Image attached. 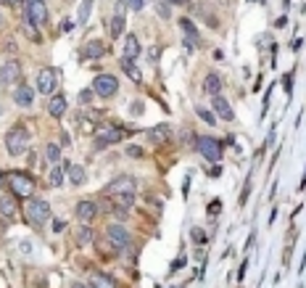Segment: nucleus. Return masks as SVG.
I'll return each instance as SVG.
<instances>
[{"mask_svg": "<svg viewBox=\"0 0 306 288\" xmlns=\"http://www.w3.org/2000/svg\"><path fill=\"white\" fill-rule=\"evenodd\" d=\"M246 267H248V262H243V264H240V270H238V280H240V278L246 275Z\"/></svg>", "mask_w": 306, "mask_h": 288, "instance_id": "obj_40", "label": "nucleus"}, {"mask_svg": "<svg viewBox=\"0 0 306 288\" xmlns=\"http://www.w3.org/2000/svg\"><path fill=\"white\" fill-rule=\"evenodd\" d=\"M180 30H182L185 42H188V45H196L198 42V30H196V24H193L190 18H180Z\"/></svg>", "mask_w": 306, "mask_h": 288, "instance_id": "obj_16", "label": "nucleus"}, {"mask_svg": "<svg viewBox=\"0 0 306 288\" xmlns=\"http://www.w3.org/2000/svg\"><path fill=\"white\" fill-rule=\"evenodd\" d=\"M66 166L69 164H55V166H50V172H48V185H50V188H58V185L63 182V172H66Z\"/></svg>", "mask_w": 306, "mask_h": 288, "instance_id": "obj_18", "label": "nucleus"}, {"mask_svg": "<svg viewBox=\"0 0 306 288\" xmlns=\"http://www.w3.org/2000/svg\"><path fill=\"white\" fill-rule=\"evenodd\" d=\"M3 185H5V174L0 172V188H3Z\"/></svg>", "mask_w": 306, "mask_h": 288, "instance_id": "obj_42", "label": "nucleus"}, {"mask_svg": "<svg viewBox=\"0 0 306 288\" xmlns=\"http://www.w3.org/2000/svg\"><path fill=\"white\" fill-rule=\"evenodd\" d=\"M0 3H5V0H0Z\"/></svg>", "mask_w": 306, "mask_h": 288, "instance_id": "obj_46", "label": "nucleus"}, {"mask_svg": "<svg viewBox=\"0 0 306 288\" xmlns=\"http://www.w3.org/2000/svg\"><path fill=\"white\" fill-rule=\"evenodd\" d=\"M0 26H3V14H0Z\"/></svg>", "mask_w": 306, "mask_h": 288, "instance_id": "obj_45", "label": "nucleus"}, {"mask_svg": "<svg viewBox=\"0 0 306 288\" xmlns=\"http://www.w3.org/2000/svg\"><path fill=\"white\" fill-rule=\"evenodd\" d=\"M108 30H111V37H119V34H122V32H124V16L116 14V16L108 22Z\"/></svg>", "mask_w": 306, "mask_h": 288, "instance_id": "obj_26", "label": "nucleus"}, {"mask_svg": "<svg viewBox=\"0 0 306 288\" xmlns=\"http://www.w3.org/2000/svg\"><path fill=\"white\" fill-rule=\"evenodd\" d=\"M21 30H24L26 34H29V37H32L34 42H40V32H37V26H34V22H29V18H26V16H24V22H21Z\"/></svg>", "mask_w": 306, "mask_h": 288, "instance_id": "obj_31", "label": "nucleus"}, {"mask_svg": "<svg viewBox=\"0 0 306 288\" xmlns=\"http://www.w3.org/2000/svg\"><path fill=\"white\" fill-rule=\"evenodd\" d=\"M18 77H21V64L18 61L11 58L0 66V82H3V85H13V82H18Z\"/></svg>", "mask_w": 306, "mask_h": 288, "instance_id": "obj_11", "label": "nucleus"}, {"mask_svg": "<svg viewBox=\"0 0 306 288\" xmlns=\"http://www.w3.org/2000/svg\"><path fill=\"white\" fill-rule=\"evenodd\" d=\"M92 238H95V233H92V230L87 228V225H82L79 230H77V240L82 246H87V244H92Z\"/></svg>", "mask_w": 306, "mask_h": 288, "instance_id": "obj_28", "label": "nucleus"}, {"mask_svg": "<svg viewBox=\"0 0 306 288\" xmlns=\"http://www.w3.org/2000/svg\"><path fill=\"white\" fill-rule=\"evenodd\" d=\"M127 6L132 8V11H140V8L145 6V0H127Z\"/></svg>", "mask_w": 306, "mask_h": 288, "instance_id": "obj_35", "label": "nucleus"}, {"mask_svg": "<svg viewBox=\"0 0 306 288\" xmlns=\"http://www.w3.org/2000/svg\"><path fill=\"white\" fill-rule=\"evenodd\" d=\"M137 53H140V42H137V37H127V42H124V58H137Z\"/></svg>", "mask_w": 306, "mask_h": 288, "instance_id": "obj_25", "label": "nucleus"}, {"mask_svg": "<svg viewBox=\"0 0 306 288\" xmlns=\"http://www.w3.org/2000/svg\"><path fill=\"white\" fill-rule=\"evenodd\" d=\"M211 106H214V111H217L222 119H227V122H233V119H235V111H233V106H230L227 98L214 96V98H211Z\"/></svg>", "mask_w": 306, "mask_h": 288, "instance_id": "obj_13", "label": "nucleus"}, {"mask_svg": "<svg viewBox=\"0 0 306 288\" xmlns=\"http://www.w3.org/2000/svg\"><path fill=\"white\" fill-rule=\"evenodd\" d=\"M13 100H16V106H21V108H29L34 104V90L29 85H18L16 92H13Z\"/></svg>", "mask_w": 306, "mask_h": 288, "instance_id": "obj_14", "label": "nucleus"}, {"mask_svg": "<svg viewBox=\"0 0 306 288\" xmlns=\"http://www.w3.org/2000/svg\"><path fill=\"white\" fill-rule=\"evenodd\" d=\"M114 201L119 204V206H132V204H135V193H116Z\"/></svg>", "mask_w": 306, "mask_h": 288, "instance_id": "obj_32", "label": "nucleus"}, {"mask_svg": "<svg viewBox=\"0 0 306 288\" xmlns=\"http://www.w3.org/2000/svg\"><path fill=\"white\" fill-rule=\"evenodd\" d=\"M90 286L92 288H116L114 280H111L108 275H103V272H92L90 275Z\"/></svg>", "mask_w": 306, "mask_h": 288, "instance_id": "obj_24", "label": "nucleus"}, {"mask_svg": "<svg viewBox=\"0 0 306 288\" xmlns=\"http://www.w3.org/2000/svg\"><path fill=\"white\" fill-rule=\"evenodd\" d=\"M92 92H95V90H82V92H79V100H82V104L92 100Z\"/></svg>", "mask_w": 306, "mask_h": 288, "instance_id": "obj_36", "label": "nucleus"}, {"mask_svg": "<svg viewBox=\"0 0 306 288\" xmlns=\"http://www.w3.org/2000/svg\"><path fill=\"white\" fill-rule=\"evenodd\" d=\"M71 288H92V286H82V283H74Z\"/></svg>", "mask_w": 306, "mask_h": 288, "instance_id": "obj_43", "label": "nucleus"}, {"mask_svg": "<svg viewBox=\"0 0 306 288\" xmlns=\"http://www.w3.org/2000/svg\"><path fill=\"white\" fill-rule=\"evenodd\" d=\"M24 16L34 24H48V6H45V0H26Z\"/></svg>", "mask_w": 306, "mask_h": 288, "instance_id": "obj_8", "label": "nucleus"}, {"mask_svg": "<svg viewBox=\"0 0 306 288\" xmlns=\"http://www.w3.org/2000/svg\"><path fill=\"white\" fill-rule=\"evenodd\" d=\"M148 56H151V61H159V56H161V50H159V48H151V53H148Z\"/></svg>", "mask_w": 306, "mask_h": 288, "instance_id": "obj_39", "label": "nucleus"}, {"mask_svg": "<svg viewBox=\"0 0 306 288\" xmlns=\"http://www.w3.org/2000/svg\"><path fill=\"white\" fill-rule=\"evenodd\" d=\"M219 209H222V201H211V204H209V214H211V217L219 214Z\"/></svg>", "mask_w": 306, "mask_h": 288, "instance_id": "obj_34", "label": "nucleus"}, {"mask_svg": "<svg viewBox=\"0 0 306 288\" xmlns=\"http://www.w3.org/2000/svg\"><path fill=\"white\" fill-rule=\"evenodd\" d=\"M135 180L129 178V174H119V178H114L108 185H106V193L108 196H116V193H135Z\"/></svg>", "mask_w": 306, "mask_h": 288, "instance_id": "obj_10", "label": "nucleus"}, {"mask_svg": "<svg viewBox=\"0 0 306 288\" xmlns=\"http://www.w3.org/2000/svg\"><path fill=\"white\" fill-rule=\"evenodd\" d=\"M92 90H95L100 98H111V96H116L119 82H116L114 74H98L95 82H92Z\"/></svg>", "mask_w": 306, "mask_h": 288, "instance_id": "obj_6", "label": "nucleus"}, {"mask_svg": "<svg viewBox=\"0 0 306 288\" xmlns=\"http://www.w3.org/2000/svg\"><path fill=\"white\" fill-rule=\"evenodd\" d=\"M196 148H198V154L203 156V159H209V162H219L222 159L219 140H214V138H209V135H198L196 138Z\"/></svg>", "mask_w": 306, "mask_h": 288, "instance_id": "obj_4", "label": "nucleus"}, {"mask_svg": "<svg viewBox=\"0 0 306 288\" xmlns=\"http://www.w3.org/2000/svg\"><path fill=\"white\" fill-rule=\"evenodd\" d=\"M122 138H124V132H122L116 124H100V127L95 130V146H98V148H106V146H111V143H119Z\"/></svg>", "mask_w": 306, "mask_h": 288, "instance_id": "obj_5", "label": "nucleus"}, {"mask_svg": "<svg viewBox=\"0 0 306 288\" xmlns=\"http://www.w3.org/2000/svg\"><path fill=\"white\" fill-rule=\"evenodd\" d=\"M103 53H106V48H103V42H100V40H87V45H85V56H87L90 61L100 58Z\"/></svg>", "mask_w": 306, "mask_h": 288, "instance_id": "obj_22", "label": "nucleus"}, {"mask_svg": "<svg viewBox=\"0 0 306 288\" xmlns=\"http://www.w3.org/2000/svg\"><path fill=\"white\" fill-rule=\"evenodd\" d=\"M98 214V204L95 201H79L77 204V220L82 222V225H90L92 220H95Z\"/></svg>", "mask_w": 306, "mask_h": 288, "instance_id": "obj_12", "label": "nucleus"}, {"mask_svg": "<svg viewBox=\"0 0 306 288\" xmlns=\"http://www.w3.org/2000/svg\"><path fill=\"white\" fill-rule=\"evenodd\" d=\"M0 214H3V217H13L16 214V196H13V193L0 196Z\"/></svg>", "mask_w": 306, "mask_h": 288, "instance_id": "obj_19", "label": "nucleus"}, {"mask_svg": "<svg viewBox=\"0 0 306 288\" xmlns=\"http://www.w3.org/2000/svg\"><path fill=\"white\" fill-rule=\"evenodd\" d=\"M122 69H124V74H127V77L132 80V82H137V85L143 82V74H140V69L135 66L132 58H122Z\"/></svg>", "mask_w": 306, "mask_h": 288, "instance_id": "obj_21", "label": "nucleus"}, {"mask_svg": "<svg viewBox=\"0 0 306 288\" xmlns=\"http://www.w3.org/2000/svg\"><path fill=\"white\" fill-rule=\"evenodd\" d=\"M196 114L203 119V122H206V124H217V116L214 114H211V111H206V108H203V106H196Z\"/></svg>", "mask_w": 306, "mask_h": 288, "instance_id": "obj_33", "label": "nucleus"}, {"mask_svg": "<svg viewBox=\"0 0 306 288\" xmlns=\"http://www.w3.org/2000/svg\"><path fill=\"white\" fill-rule=\"evenodd\" d=\"M153 8H156V14H159L161 18H172V8L166 0H153Z\"/></svg>", "mask_w": 306, "mask_h": 288, "instance_id": "obj_30", "label": "nucleus"}, {"mask_svg": "<svg viewBox=\"0 0 306 288\" xmlns=\"http://www.w3.org/2000/svg\"><path fill=\"white\" fill-rule=\"evenodd\" d=\"M63 111H66V98H63V96H53L48 100V114L58 119V116H63Z\"/></svg>", "mask_w": 306, "mask_h": 288, "instance_id": "obj_17", "label": "nucleus"}, {"mask_svg": "<svg viewBox=\"0 0 306 288\" xmlns=\"http://www.w3.org/2000/svg\"><path fill=\"white\" fill-rule=\"evenodd\" d=\"M63 228H66V222H61V220H55V222H53V230H55V233H61Z\"/></svg>", "mask_w": 306, "mask_h": 288, "instance_id": "obj_37", "label": "nucleus"}, {"mask_svg": "<svg viewBox=\"0 0 306 288\" xmlns=\"http://www.w3.org/2000/svg\"><path fill=\"white\" fill-rule=\"evenodd\" d=\"M203 90H206L211 98L219 96V92H222V80L217 77V74H206V80H203Z\"/></svg>", "mask_w": 306, "mask_h": 288, "instance_id": "obj_20", "label": "nucleus"}, {"mask_svg": "<svg viewBox=\"0 0 306 288\" xmlns=\"http://www.w3.org/2000/svg\"><path fill=\"white\" fill-rule=\"evenodd\" d=\"M61 30H63V32H71V30H74V22H71V18H66V22H63V26H61Z\"/></svg>", "mask_w": 306, "mask_h": 288, "instance_id": "obj_38", "label": "nucleus"}, {"mask_svg": "<svg viewBox=\"0 0 306 288\" xmlns=\"http://www.w3.org/2000/svg\"><path fill=\"white\" fill-rule=\"evenodd\" d=\"M58 156H61V148L55 143L45 146V162H48V164H58Z\"/></svg>", "mask_w": 306, "mask_h": 288, "instance_id": "obj_27", "label": "nucleus"}, {"mask_svg": "<svg viewBox=\"0 0 306 288\" xmlns=\"http://www.w3.org/2000/svg\"><path fill=\"white\" fill-rule=\"evenodd\" d=\"M66 174H69V182L71 185H82V182H85V178H87L85 170H82L79 164H69L66 166Z\"/></svg>", "mask_w": 306, "mask_h": 288, "instance_id": "obj_23", "label": "nucleus"}, {"mask_svg": "<svg viewBox=\"0 0 306 288\" xmlns=\"http://www.w3.org/2000/svg\"><path fill=\"white\" fill-rule=\"evenodd\" d=\"M5 180H8V188H11L13 196L32 198V193H34V180H32L26 172H8Z\"/></svg>", "mask_w": 306, "mask_h": 288, "instance_id": "obj_3", "label": "nucleus"}, {"mask_svg": "<svg viewBox=\"0 0 306 288\" xmlns=\"http://www.w3.org/2000/svg\"><path fill=\"white\" fill-rule=\"evenodd\" d=\"M24 214H26V222H32L34 228H42L45 222L50 220V206H48V201H42V198H26Z\"/></svg>", "mask_w": 306, "mask_h": 288, "instance_id": "obj_2", "label": "nucleus"}, {"mask_svg": "<svg viewBox=\"0 0 306 288\" xmlns=\"http://www.w3.org/2000/svg\"><path fill=\"white\" fill-rule=\"evenodd\" d=\"M90 11H92V0H82V3H79V16H77V22L85 24L87 18H90Z\"/></svg>", "mask_w": 306, "mask_h": 288, "instance_id": "obj_29", "label": "nucleus"}, {"mask_svg": "<svg viewBox=\"0 0 306 288\" xmlns=\"http://www.w3.org/2000/svg\"><path fill=\"white\" fill-rule=\"evenodd\" d=\"M169 135H172L169 124H156L153 130H148V140H151L153 146H161V143H166V140H169Z\"/></svg>", "mask_w": 306, "mask_h": 288, "instance_id": "obj_15", "label": "nucleus"}, {"mask_svg": "<svg viewBox=\"0 0 306 288\" xmlns=\"http://www.w3.org/2000/svg\"><path fill=\"white\" fill-rule=\"evenodd\" d=\"M106 238H108V244L111 246H116V248H127L129 246V230L124 225H108L106 228Z\"/></svg>", "mask_w": 306, "mask_h": 288, "instance_id": "obj_9", "label": "nucleus"}, {"mask_svg": "<svg viewBox=\"0 0 306 288\" xmlns=\"http://www.w3.org/2000/svg\"><path fill=\"white\" fill-rule=\"evenodd\" d=\"M166 3H174V6H188L190 0H166Z\"/></svg>", "mask_w": 306, "mask_h": 288, "instance_id": "obj_41", "label": "nucleus"}, {"mask_svg": "<svg viewBox=\"0 0 306 288\" xmlns=\"http://www.w3.org/2000/svg\"><path fill=\"white\" fill-rule=\"evenodd\" d=\"M8 3H11V6H18V3H21V0H8Z\"/></svg>", "mask_w": 306, "mask_h": 288, "instance_id": "obj_44", "label": "nucleus"}, {"mask_svg": "<svg viewBox=\"0 0 306 288\" xmlns=\"http://www.w3.org/2000/svg\"><path fill=\"white\" fill-rule=\"evenodd\" d=\"M26 148H29V130L21 124H13L5 132V151L11 156H21L26 154Z\"/></svg>", "mask_w": 306, "mask_h": 288, "instance_id": "obj_1", "label": "nucleus"}, {"mask_svg": "<svg viewBox=\"0 0 306 288\" xmlns=\"http://www.w3.org/2000/svg\"><path fill=\"white\" fill-rule=\"evenodd\" d=\"M55 88H58V72L55 69H42L37 74V90H40L42 96H53Z\"/></svg>", "mask_w": 306, "mask_h": 288, "instance_id": "obj_7", "label": "nucleus"}]
</instances>
